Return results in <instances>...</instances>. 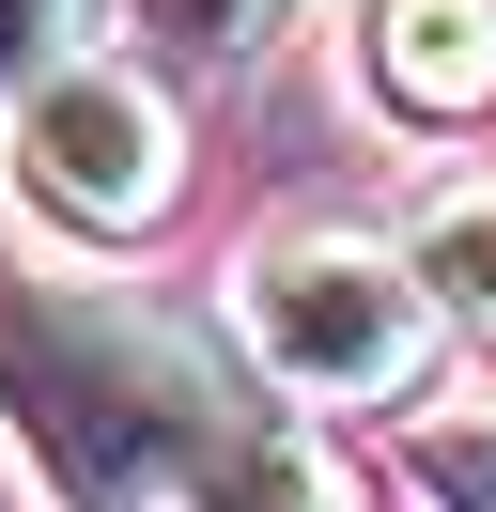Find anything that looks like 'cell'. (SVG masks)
<instances>
[{
  "label": "cell",
  "mask_w": 496,
  "mask_h": 512,
  "mask_svg": "<svg viewBox=\"0 0 496 512\" xmlns=\"http://www.w3.org/2000/svg\"><path fill=\"white\" fill-rule=\"evenodd\" d=\"M0 435L31 450V481L62 512H186L233 404L140 295H78V280L0 264Z\"/></svg>",
  "instance_id": "6da1fadb"
},
{
  "label": "cell",
  "mask_w": 496,
  "mask_h": 512,
  "mask_svg": "<svg viewBox=\"0 0 496 512\" xmlns=\"http://www.w3.org/2000/svg\"><path fill=\"white\" fill-rule=\"evenodd\" d=\"M233 326L279 404H419L434 373V295L388 233H264L233 264Z\"/></svg>",
  "instance_id": "7a4b0ae2"
},
{
  "label": "cell",
  "mask_w": 496,
  "mask_h": 512,
  "mask_svg": "<svg viewBox=\"0 0 496 512\" xmlns=\"http://www.w3.org/2000/svg\"><path fill=\"white\" fill-rule=\"evenodd\" d=\"M16 202L62 233H93V249H124V233H155L186 202V109L155 94L140 63H109V47H78V63H47L16 94Z\"/></svg>",
  "instance_id": "3957f363"
},
{
  "label": "cell",
  "mask_w": 496,
  "mask_h": 512,
  "mask_svg": "<svg viewBox=\"0 0 496 512\" xmlns=\"http://www.w3.org/2000/svg\"><path fill=\"white\" fill-rule=\"evenodd\" d=\"M357 94L388 125H481L496 109V0H372L357 16Z\"/></svg>",
  "instance_id": "277c9868"
},
{
  "label": "cell",
  "mask_w": 496,
  "mask_h": 512,
  "mask_svg": "<svg viewBox=\"0 0 496 512\" xmlns=\"http://www.w3.org/2000/svg\"><path fill=\"white\" fill-rule=\"evenodd\" d=\"M403 264H419V295L465 342H496V171H450V187L403 218Z\"/></svg>",
  "instance_id": "5b68a950"
},
{
  "label": "cell",
  "mask_w": 496,
  "mask_h": 512,
  "mask_svg": "<svg viewBox=\"0 0 496 512\" xmlns=\"http://www.w3.org/2000/svg\"><path fill=\"white\" fill-rule=\"evenodd\" d=\"M186 512H357V497H341V466L295 435V419H233Z\"/></svg>",
  "instance_id": "8992f818"
},
{
  "label": "cell",
  "mask_w": 496,
  "mask_h": 512,
  "mask_svg": "<svg viewBox=\"0 0 496 512\" xmlns=\"http://www.w3.org/2000/svg\"><path fill=\"white\" fill-rule=\"evenodd\" d=\"M403 481L434 512H496V419H419L403 435Z\"/></svg>",
  "instance_id": "52a82bcc"
},
{
  "label": "cell",
  "mask_w": 496,
  "mask_h": 512,
  "mask_svg": "<svg viewBox=\"0 0 496 512\" xmlns=\"http://www.w3.org/2000/svg\"><path fill=\"white\" fill-rule=\"evenodd\" d=\"M140 32H171V47H202V63H233V47L279 32V0H140Z\"/></svg>",
  "instance_id": "ba28073f"
},
{
  "label": "cell",
  "mask_w": 496,
  "mask_h": 512,
  "mask_svg": "<svg viewBox=\"0 0 496 512\" xmlns=\"http://www.w3.org/2000/svg\"><path fill=\"white\" fill-rule=\"evenodd\" d=\"M78 16H93V0H0V78L31 94L47 63H78Z\"/></svg>",
  "instance_id": "9c48e42d"
}]
</instances>
